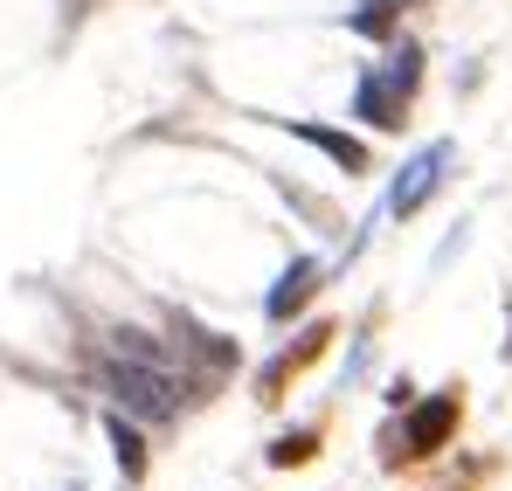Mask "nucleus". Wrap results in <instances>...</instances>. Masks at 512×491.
<instances>
[{
    "label": "nucleus",
    "mask_w": 512,
    "mask_h": 491,
    "mask_svg": "<svg viewBox=\"0 0 512 491\" xmlns=\"http://www.w3.org/2000/svg\"><path fill=\"white\" fill-rule=\"evenodd\" d=\"M97 381H104V395H111L118 409L139 415V422H167V415L180 409V381H173L167 367H146V360H104Z\"/></svg>",
    "instance_id": "obj_1"
},
{
    "label": "nucleus",
    "mask_w": 512,
    "mask_h": 491,
    "mask_svg": "<svg viewBox=\"0 0 512 491\" xmlns=\"http://www.w3.org/2000/svg\"><path fill=\"white\" fill-rule=\"evenodd\" d=\"M443 166H450V139H436V146H423L416 160L402 166V180L388 187V215H416V208H423L429 194H436Z\"/></svg>",
    "instance_id": "obj_2"
},
{
    "label": "nucleus",
    "mask_w": 512,
    "mask_h": 491,
    "mask_svg": "<svg viewBox=\"0 0 512 491\" xmlns=\"http://www.w3.org/2000/svg\"><path fill=\"white\" fill-rule=\"evenodd\" d=\"M319 284H326V263H319V256H298V263H291V270L277 277V291L263 298V312H270V319L284 326V319H291V312H298V305H305V298H312Z\"/></svg>",
    "instance_id": "obj_3"
},
{
    "label": "nucleus",
    "mask_w": 512,
    "mask_h": 491,
    "mask_svg": "<svg viewBox=\"0 0 512 491\" xmlns=\"http://www.w3.org/2000/svg\"><path fill=\"white\" fill-rule=\"evenodd\" d=\"M402 104H409V97H402V90H395L388 77H360V97H353V111H360L367 125L395 132V125H402Z\"/></svg>",
    "instance_id": "obj_4"
},
{
    "label": "nucleus",
    "mask_w": 512,
    "mask_h": 491,
    "mask_svg": "<svg viewBox=\"0 0 512 491\" xmlns=\"http://www.w3.org/2000/svg\"><path fill=\"white\" fill-rule=\"evenodd\" d=\"M450 429H457V395H436V402H423L416 422H409V450H436Z\"/></svg>",
    "instance_id": "obj_5"
},
{
    "label": "nucleus",
    "mask_w": 512,
    "mask_h": 491,
    "mask_svg": "<svg viewBox=\"0 0 512 491\" xmlns=\"http://www.w3.org/2000/svg\"><path fill=\"white\" fill-rule=\"evenodd\" d=\"M291 132H298L305 146H319L326 160H340L346 173H360V166H367V146H360L353 132H333V125H291Z\"/></svg>",
    "instance_id": "obj_6"
},
{
    "label": "nucleus",
    "mask_w": 512,
    "mask_h": 491,
    "mask_svg": "<svg viewBox=\"0 0 512 491\" xmlns=\"http://www.w3.org/2000/svg\"><path fill=\"white\" fill-rule=\"evenodd\" d=\"M104 429H111V450H118V471H125V485H139V478H146V436H139L125 415H104Z\"/></svg>",
    "instance_id": "obj_7"
},
{
    "label": "nucleus",
    "mask_w": 512,
    "mask_h": 491,
    "mask_svg": "<svg viewBox=\"0 0 512 491\" xmlns=\"http://www.w3.org/2000/svg\"><path fill=\"white\" fill-rule=\"evenodd\" d=\"M312 443H319V436H312V429H298V436H284V443L270 450V464H277V471H284V464H305V457H312Z\"/></svg>",
    "instance_id": "obj_8"
}]
</instances>
